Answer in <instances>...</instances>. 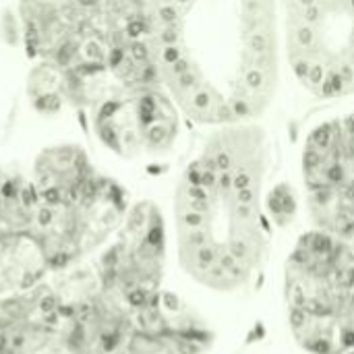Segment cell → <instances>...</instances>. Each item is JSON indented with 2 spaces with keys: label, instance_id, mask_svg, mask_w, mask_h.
Wrapping results in <instances>:
<instances>
[{
  "label": "cell",
  "instance_id": "obj_1",
  "mask_svg": "<svg viewBox=\"0 0 354 354\" xmlns=\"http://www.w3.org/2000/svg\"><path fill=\"white\" fill-rule=\"evenodd\" d=\"M164 89L201 127L253 122L280 85V0H147Z\"/></svg>",
  "mask_w": 354,
  "mask_h": 354
},
{
  "label": "cell",
  "instance_id": "obj_2",
  "mask_svg": "<svg viewBox=\"0 0 354 354\" xmlns=\"http://www.w3.org/2000/svg\"><path fill=\"white\" fill-rule=\"evenodd\" d=\"M272 137L253 120L214 127L180 170L172 236L180 270L199 286L239 295L261 280L272 253Z\"/></svg>",
  "mask_w": 354,
  "mask_h": 354
},
{
  "label": "cell",
  "instance_id": "obj_3",
  "mask_svg": "<svg viewBox=\"0 0 354 354\" xmlns=\"http://www.w3.org/2000/svg\"><path fill=\"white\" fill-rule=\"evenodd\" d=\"M282 292L297 344L309 354H336L354 311L353 247L319 228L303 232L286 257Z\"/></svg>",
  "mask_w": 354,
  "mask_h": 354
},
{
  "label": "cell",
  "instance_id": "obj_4",
  "mask_svg": "<svg viewBox=\"0 0 354 354\" xmlns=\"http://www.w3.org/2000/svg\"><path fill=\"white\" fill-rule=\"evenodd\" d=\"M282 52L315 100L354 95V0H280Z\"/></svg>",
  "mask_w": 354,
  "mask_h": 354
},
{
  "label": "cell",
  "instance_id": "obj_5",
  "mask_svg": "<svg viewBox=\"0 0 354 354\" xmlns=\"http://www.w3.org/2000/svg\"><path fill=\"white\" fill-rule=\"evenodd\" d=\"M85 110L97 147L124 164H160L180 145L185 116L162 83L120 85L108 77Z\"/></svg>",
  "mask_w": 354,
  "mask_h": 354
},
{
  "label": "cell",
  "instance_id": "obj_6",
  "mask_svg": "<svg viewBox=\"0 0 354 354\" xmlns=\"http://www.w3.org/2000/svg\"><path fill=\"white\" fill-rule=\"evenodd\" d=\"M131 203L124 185L104 172L64 203H39L31 234L52 276L91 261L114 236Z\"/></svg>",
  "mask_w": 354,
  "mask_h": 354
},
{
  "label": "cell",
  "instance_id": "obj_7",
  "mask_svg": "<svg viewBox=\"0 0 354 354\" xmlns=\"http://www.w3.org/2000/svg\"><path fill=\"white\" fill-rule=\"evenodd\" d=\"M168 249V222L162 207L153 199H137L89 263L102 288L131 309H139L164 290Z\"/></svg>",
  "mask_w": 354,
  "mask_h": 354
},
{
  "label": "cell",
  "instance_id": "obj_8",
  "mask_svg": "<svg viewBox=\"0 0 354 354\" xmlns=\"http://www.w3.org/2000/svg\"><path fill=\"white\" fill-rule=\"evenodd\" d=\"M60 299L58 348L62 354H114L135 309L102 288L91 263L50 276Z\"/></svg>",
  "mask_w": 354,
  "mask_h": 354
},
{
  "label": "cell",
  "instance_id": "obj_9",
  "mask_svg": "<svg viewBox=\"0 0 354 354\" xmlns=\"http://www.w3.org/2000/svg\"><path fill=\"white\" fill-rule=\"evenodd\" d=\"M216 334L205 317L166 288L135 309L131 328L114 354H207Z\"/></svg>",
  "mask_w": 354,
  "mask_h": 354
},
{
  "label": "cell",
  "instance_id": "obj_10",
  "mask_svg": "<svg viewBox=\"0 0 354 354\" xmlns=\"http://www.w3.org/2000/svg\"><path fill=\"white\" fill-rule=\"evenodd\" d=\"M19 23L31 60L68 68L89 33V0H19Z\"/></svg>",
  "mask_w": 354,
  "mask_h": 354
},
{
  "label": "cell",
  "instance_id": "obj_11",
  "mask_svg": "<svg viewBox=\"0 0 354 354\" xmlns=\"http://www.w3.org/2000/svg\"><path fill=\"white\" fill-rule=\"evenodd\" d=\"M307 195H354V110L322 118L301 147Z\"/></svg>",
  "mask_w": 354,
  "mask_h": 354
},
{
  "label": "cell",
  "instance_id": "obj_12",
  "mask_svg": "<svg viewBox=\"0 0 354 354\" xmlns=\"http://www.w3.org/2000/svg\"><path fill=\"white\" fill-rule=\"evenodd\" d=\"M60 299L52 280L0 297V354H58Z\"/></svg>",
  "mask_w": 354,
  "mask_h": 354
},
{
  "label": "cell",
  "instance_id": "obj_13",
  "mask_svg": "<svg viewBox=\"0 0 354 354\" xmlns=\"http://www.w3.org/2000/svg\"><path fill=\"white\" fill-rule=\"evenodd\" d=\"M100 170L79 143H52L39 149L29 166V176L39 203H64L77 197Z\"/></svg>",
  "mask_w": 354,
  "mask_h": 354
},
{
  "label": "cell",
  "instance_id": "obj_14",
  "mask_svg": "<svg viewBox=\"0 0 354 354\" xmlns=\"http://www.w3.org/2000/svg\"><path fill=\"white\" fill-rule=\"evenodd\" d=\"M52 276L33 234L0 236V297L41 284Z\"/></svg>",
  "mask_w": 354,
  "mask_h": 354
},
{
  "label": "cell",
  "instance_id": "obj_15",
  "mask_svg": "<svg viewBox=\"0 0 354 354\" xmlns=\"http://www.w3.org/2000/svg\"><path fill=\"white\" fill-rule=\"evenodd\" d=\"M39 197L29 170L0 164V236L31 234Z\"/></svg>",
  "mask_w": 354,
  "mask_h": 354
},
{
  "label": "cell",
  "instance_id": "obj_16",
  "mask_svg": "<svg viewBox=\"0 0 354 354\" xmlns=\"http://www.w3.org/2000/svg\"><path fill=\"white\" fill-rule=\"evenodd\" d=\"M27 95L35 112L56 116L68 106H77L75 75L52 60H33L27 77Z\"/></svg>",
  "mask_w": 354,
  "mask_h": 354
},
{
  "label": "cell",
  "instance_id": "obj_17",
  "mask_svg": "<svg viewBox=\"0 0 354 354\" xmlns=\"http://www.w3.org/2000/svg\"><path fill=\"white\" fill-rule=\"evenodd\" d=\"M297 195L288 185H276L268 193V212L274 226H286L297 216Z\"/></svg>",
  "mask_w": 354,
  "mask_h": 354
},
{
  "label": "cell",
  "instance_id": "obj_18",
  "mask_svg": "<svg viewBox=\"0 0 354 354\" xmlns=\"http://www.w3.org/2000/svg\"><path fill=\"white\" fill-rule=\"evenodd\" d=\"M342 348H353L354 351V311L348 315V319L344 322V330H342Z\"/></svg>",
  "mask_w": 354,
  "mask_h": 354
},
{
  "label": "cell",
  "instance_id": "obj_19",
  "mask_svg": "<svg viewBox=\"0 0 354 354\" xmlns=\"http://www.w3.org/2000/svg\"><path fill=\"white\" fill-rule=\"evenodd\" d=\"M336 354H354L353 348H342V351H338Z\"/></svg>",
  "mask_w": 354,
  "mask_h": 354
}]
</instances>
